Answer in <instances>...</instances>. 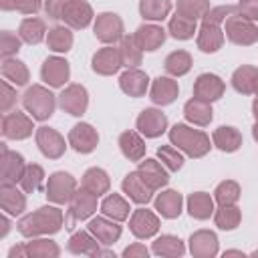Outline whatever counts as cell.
<instances>
[{"instance_id": "obj_1", "label": "cell", "mask_w": 258, "mask_h": 258, "mask_svg": "<svg viewBox=\"0 0 258 258\" xmlns=\"http://www.w3.org/2000/svg\"><path fill=\"white\" fill-rule=\"evenodd\" d=\"M60 224V212L54 208H40V212L26 216L18 228L22 234L30 236V234H38V232H54L58 230Z\"/></svg>"}, {"instance_id": "obj_2", "label": "cell", "mask_w": 258, "mask_h": 258, "mask_svg": "<svg viewBox=\"0 0 258 258\" xmlns=\"http://www.w3.org/2000/svg\"><path fill=\"white\" fill-rule=\"evenodd\" d=\"M171 141L183 147L189 155H202L208 149V139L200 131H191L185 125H175L171 131Z\"/></svg>"}, {"instance_id": "obj_3", "label": "cell", "mask_w": 258, "mask_h": 258, "mask_svg": "<svg viewBox=\"0 0 258 258\" xmlns=\"http://www.w3.org/2000/svg\"><path fill=\"white\" fill-rule=\"evenodd\" d=\"M24 105L28 111H32V117L36 119H46L50 117L52 109H54V101H52V95L46 93L44 89L40 87H32L26 91L24 95Z\"/></svg>"}, {"instance_id": "obj_4", "label": "cell", "mask_w": 258, "mask_h": 258, "mask_svg": "<svg viewBox=\"0 0 258 258\" xmlns=\"http://www.w3.org/2000/svg\"><path fill=\"white\" fill-rule=\"evenodd\" d=\"M30 131H32L30 121L22 113L14 111L12 115H6L4 117V135L6 137H18L20 139V137L30 135Z\"/></svg>"}, {"instance_id": "obj_5", "label": "cell", "mask_w": 258, "mask_h": 258, "mask_svg": "<svg viewBox=\"0 0 258 258\" xmlns=\"http://www.w3.org/2000/svg\"><path fill=\"white\" fill-rule=\"evenodd\" d=\"M137 125H139V129H141L147 137H155V135H159V133L165 129V117H163L161 113L153 111V109H147V111L141 113Z\"/></svg>"}, {"instance_id": "obj_6", "label": "cell", "mask_w": 258, "mask_h": 258, "mask_svg": "<svg viewBox=\"0 0 258 258\" xmlns=\"http://www.w3.org/2000/svg\"><path fill=\"white\" fill-rule=\"evenodd\" d=\"M42 77H44L46 83L58 87V85H62V83L67 81V77H69V67H67V62L60 60V58H48V60L44 62V67H42Z\"/></svg>"}, {"instance_id": "obj_7", "label": "cell", "mask_w": 258, "mask_h": 258, "mask_svg": "<svg viewBox=\"0 0 258 258\" xmlns=\"http://www.w3.org/2000/svg\"><path fill=\"white\" fill-rule=\"evenodd\" d=\"M60 105L62 109H67L71 115H81L87 107V97H85V89L81 87H71L67 93L60 95Z\"/></svg>"}, {"instance_id": "obj_8", "label": "cell", "mask_w": 258, "mask_h": 258, "mask_svg": "<svg viewBox=\"0 0 258 258\" xmlns=\"http://www.w3.org/2000/svg\"><path fill=\"white\" fill-rule=\"evenodd\" d=\"M71 143L77 151H91L97 143V133L91 125H77L71 131Z\"/></svg>"}, {"instance_id": "obj_9", "label": "cell", "mask_w": 258, "mask_h": 258, "mask_svg": "<svg viewBox=\"0 0 258 258\" xmlns=\"http://www.w3.org/2000/svg\"><path fill=\"white\" fill-rule=\"evenodd\" d=\"M36 139H38V145H40L42 153H44V155H50V157L60 155V151H62V147H64L62 139H60L52 129H48V127H40Z\"/></svg>"}, {"instance_id": "obj_10", "label": "cell", "mask_w": 258, "mask_h": 258, "mask_svg": "<svg viewBox=\"0 0 258 258\" xmlns=\"http://www.w3.org/2000/svg\"><path fill=\"white\" fill-rule=\"evenodd\" d=\"M73 185L75 183L69 173H54L48 181V198H52L54 202H64V200H69Z\"/></svg>"}, {"instance_id": "obj_11", "label": "cell", "mask_w": 258, "mask_h": 258, "mask_svg": "<svg viewBox=\"0 0 258 258\" xmlns=\"http://www.w3.org/2000/svg\"><path fill=\"white\" fill-rule=\"evenodd\" d=\"M226 32L238 44H248L258 36L256 28L252 24H248V22H242V20H230L228 26H226Z\"/></svg>"}, {"instance_id": "obj_12", "label": "cell", "mask_w": 258, "mask_h": 258, "mask_svg": "<svg viewBox=\"0 0 258 258\" xmlns=\"http://www.w3.org/2000/svg\"><path fill=\"white\" fill-rule=\"evenodd\" d=\"M62 18L73 26H85L89 22V18H91V10L81 0H69L64 12H62Z\"/></svg>"}, {"instance_id": "obj_13", "label": "cell", "mask_w": 258, "mask_h": 258, "mask_svg": "<svg viewBox=\"0 0 258 258\" xmlns=\"http://www.w3.org/2000/svg\"><path fill=\"white\" fill-rule=\"evenodd\" d=\"M95 32L101 40H115L121 32V22L115 14H101L97 20Z\"/></svg>"}, {"instance_id": "obj_14", "label": "cell", "mask_w": 258, "mask_h": 258, "mask_svg": "<svg viewBox=\"0 0 258 258\" xmlns=\"http://www.w3.org/2000/svg\"><path fill=\"white\" fill-rule=\"evenodd\" d=\"M123 187H125V191H127L135 202H139V204H143V202H147V200L151 198V194H149L151 187H149V185L145 183V179L139 177L137 173L127 175L125 181H123Z\"/></svg>"}, {"instance_id": "obj_15", "label": "cell", "mask_w": 258, "mask_h": 258, "mask_svg": "<svg viewBox=\"0 0 258 258\" xmlns=\"http://www.w3.org/2000/svg\"><path fill=\"white\" fill-rule=\"evenodd\" d=\"M222 93V83L218 77L214 75H202L198 79V85H196V95L198 99H218Z\"/></svg>"}, {"instance_id": "obj_16", "label": "cell", "mask_w": 258, "mask_h": 258, "mask_svg": "<svg viewBox=\"0 0 258 258\" xmlns=\"http://www.w3.org/2000/svg\"><path fill=\"white\" fill-rule=\"evenodd\" d=\"M131 230L139 238H147L157 230V220L153 218V214H149L145 210H139L131 220Z\"/></svg>"}, {"instance_id": "obj_17", "label": "cell", "mask_w": 258, "mask_h": 258, "mask_svg": "<svg viewBox=\"0 0 258 258\" xmlns=\"http://www.w3.org/2000/svg\"><path fill=\"white\" fill-rule=\"evenodd\" d=\"M135 42H137V46H141L145 50H155V46H159L163 42V30L155 28V26H141L137 30Z\"/></svg>"}, {"instance_id": "obj_18", "label": "cell", "mask_w": 258, "mask_h": 258, "mask_svg": "<svg viewBox=\"0 0 258 258\" xmlns=\"http://www.w3.org/2000/svg\"><path fill=\"white\" fill-rule=\"evenodd\" d=\"M121 87H123L125 93L133 95V97H139L147 89V77L139 71H129L121 77Z\"/></svg>"}, {"instance_id": "obj_19", "label": "cell", "mask_w": 258, "mask_h": 258, "mask_svg": "<svg viewBox=\"0 0 258 258\" xmlns=\"http://www.w3.org/2000/svg\"><path fill=\"white\" fill-rule=\"evenodd\" d=\"M22 157L16 153H8L4 149V161H2V175H4V183H12L18 177H22Z\"/></svg>"}, {"instance_id": "obj_20", "label": "cell", "mask_w": 258, "mask_h": 258, "mask_svg": "<svg viewBox=\"0 0 258 258\" xmlns=\"http://www.w3.org/2000/svg\"><path fill=\"white\" fill-rule=\"evenodd\" d=\"M175 95H177V87L173 81H169V79H157L155 81L153 91H151V99L155 103H161V105L171 103L175 99Z\"/></svg>"}, {"instance_id": "obj_21", "label": "cell", "mask_w": 258, "mask_h": 258, "mask_svg": "<svg viewBox=\"0 0 258 258\" xmlns=\"http://www.w3.org/2000/svg\"><path fill=\"white\" fill-rule=\"evenodd\" d=\"M93 67H95V71L105 73V75H107V73H115L117 67H119V56H117V52H115L113 48H105V50H101L99 54H95Z\"/></svg>"}, {"instance_id": "obj_22", "label": "cell", "mask_w": 258, "mask_h": 258, "mask_svg": "<svg viewBox=\"0 0 258 258\" xmlns=\"http://www.w3.org/2000/svg\"><path fill=\"white\" fill-rule=\"evenodd\" d=\"M121 149H123V153L129 157V159H139L141 155H143V151H145V145H143V141L133 133V131H127V133H123L121 135Z\"/></svg>"}, {"instance_id": "obj_23", "label": "cell", "mask_w": 258, "mask_h": 258, "mask_svg": "<svg viewBox=\"0 0 258 258\" xmlns=\"http://www.w3.org/2000/svg\"><path fill=\"white\" fill-rule=\"evenodd\" d=\"M139 171L143 173V179H145V183H147L149 187H157V185H163V183L167 181L165 171H163L155 161H151V159H147V161L141 165Z\"/></svg>"}, {"instance_id": "obj_24", "label": "cell", "mask_w": 258, "mask_h": 258, "mask_svg": "<svg viewBox=\"0 0 258 258\" xmlns=\"http://www.w3.org/2000/svg\"><path fill=\"white\" fill-rule=\"evenodd\" d=\"M256 81H258V73L252 67H242L234 75V87L242 93H250L256 87Z\"/></svg>"}, {"instance_id": "obj_25", "label": "cell", "mask_w": 258, "mask_h": 258, "mask_svg": "<svg viewBox=\"0 0 258 258\" xmlns=\"http://www.w3.org/2000/svg\"><path fill=\"white\" fill-rule=\"evenodd\" d=\"M185 115L189 121H196V123H208L212 119V109L202 101V99H194L185 105Z\"/></svg>"}, {"instance_id": "obj_26", "label": "cell", "mask_w": 258, "mask_h": 258, "mask_svg": "<svg viewBox=\"0 0 258 258\" xmlns=\"http://www.w3.org/2000/svg\"><path fill=\"white\" fill-rule=\"evenodd\" d=\"M179 206H181V198L175 191H165V194H161L157 198V210L167 218L177 216L179 214Z\"/></svg>"}, {"instance_id": "obj_27", "label": "cell", "mask_w": 258, "mask_h": 258, "mask_svg": "<svg viewBox=\"0 0 258 258\" xmlns=\"http://www.w3.org/2000/svg\"><path fill=\"white\" fill-rule=\"evenodd\" d=\"M214 141L220 149H226V151H234L238 145H240V135L238 131H234L232 127H220L216 133H214Z\"/></svg>"}, {"instance_id": "obj_28", "label": "cell", "mask_w": 258, "mask_h": 258, "mask_svg": "<svg viewBox=\"0 0 258 258\" xmlns=\"http://www.w3.org/2000/svg\"><path fill=\"white\" fill-rule=\"evenodd\" d=\"M220 42H222V36H220V32L216 30V26H214L212 22H206L204 28H202V36H200V46H202V50L214 52V50H218Z\"/></svg>"}, {"instance_id": "obj_29", "label": "cell", "mask_w": 258, "mask_h": 258, "mask_svg": "<svg viewBox=\"0 0 258 258\" xmlns=\"http://www.w3.org/2000/svg\"><path fill=\"white\" fill-rule=\"evenodd\" d=\"M91 232H95L97 234V238L99 240H103L105 244H109V242H113L117 236H119V226H113V224H107L105 220H101V218H97V220H93L91 222Z\"/></svg>"}, {"instance_id": "obj_30", "label": "cell", "mask_w": 258, "mask_h": 258, "mask_svg": "<svg viewBox=\"0 0 258 258\" xmlns=\"http://www.w3.org/2000/svg\"><path fill=\"white\" fill-rule=\"evenodd\" d=\"M189 212L196 218H208L212 214V200L206 194H194L189 198Z\"/></svg>"}, {"instance_id": "obj_31", "label": "cell", "mask_w": 258, "mask_h": 258, "mask_svg": "<svg viewBox=\"0 0 258 258\" xmlns=\"http://www.w3.org/2000/svg\"><path fill=\"white\" fill-rule=\"evenodd\" d=\"M169 10V2L167 0H143L141 2V12L145 18H163Z\"/></svg>"}, {"instance_id": "obj_32", "label": "cell", "mask_w": 258, "mask_h": 258, "mask_svg": "<svg viewBox=\"0 0 258 258\" xmlns=\"http://www.w3.org/2000/svg\"><path fill=\"white\" fill-rule=\"evenodd\" d=\"M42 32H44V24L36 18H28L20 26V34L26 42H38L42 38Z\"/></svg>"}, {"instance_id": "obj_33", "label": "cell", "mask_w": 258, "mask_h": 258, "mask_svg": "<svg viewBox=\"0 0 258 258\" xmlns=\"http://www.w3.org/2000/svg\"><path fill=\"white\" fill-rule=\"evenodd\" d=\"M2 208L8 210L10 214H18L24 208V198L18 196V191H12L8 187V183H4V187H2Z\"/></svg>"}, {"instance_id": "obj_34", "label": "cell", "mask_w": 258, "mask_h": 258, "mask_svg": "<svg viewBox=\"0 0 258 258\" xmlns=\"http://www.w3.org/2000/svg\"><path fill=\"white\" fill-rule=\"evenodd\" d=\"M103 212H105L107 216H113L115 220H123V218H127L129 208H127V204H125L119 196H109V198L103 202Z\"/></svg>"}, {"instance_id": "obj_35", "label": "cell", "mask_w": 258, "mask_h": 258, "mask_svg": "<svg viewBox=\"0 0 258 258\" xmlns=\"http://www.w3.org/2000/svg\"><path fill=\"white\" fill-rule=\"evenodd\" d=\"M83 183H85V187L91 194H101L103 189H107V183L109 181H107V175L101 169H91V171H87Z\"/></svg>"}, {"instance_id": "obj_36", "label": "cell", "mask_w": 258, "mask_h": 258, "mask_svg": "<svg viewBox=\"0 0 258 258\" xmlns=\"http://www.w3.org/2000/svg\"><path fill=\"white\" fill-rule=\"evenodd\" d=\"M169 28H171V34H173L175 38H189V36L194 34L196 24H194V20H191V18H185V16H181V14H179L177 18H173V20H171Z\"/></svg>"}, {"instance_id": "obj_37", "label": "cell", "mask_w": 258, "mask_h": 258, "mask_svg": "<svg viewBox=\"0 0 258 258\" xmlns=\"http://www.w3.org/2000/svg\"><path fill=\"white\" fill-rule=\"evenodd\" d=\"M165 69L173 75H183L189 69V56L185 52H173L165 60Z\"/></svg>"}, {"instance_id": "obj_38", "label": "cell", "mask_w": 258, "mask_h": 258, "mask_svg": "<svg viewBox=\"0 0 258 258\" xmlns=\"http://www.w3.org/2000/svg\"><path fill=\"white\" fill-rule=\"evenodd\" d=\"M93 206H95L93 198L87 196V194H81V196H77V200H75V204H73L71 216L77 218V220H83V218H87V216L93 212Z\"/></svg>"}, {"instance_id": "obj_39", "label": "cell", "mask_w": 258, "mask_h": 258, "mask_svg": "<svg viewBox=\"0 0 258 258\" xmlns=\"http://www.w3.org/2000/svg\"><path fill=\"white\" fill-rule=\"evenodd\" d=\"M71 40L73 38H71L69 30H64V28H54L48 34V44L52 50H67L71 46Z\"/></svg>"}, {"instance_id": "obj_40", "label": "cell", "mask_w": 258, "mask_h": 258, "mask_svg": "<svg viewBox=\"0 0 258 258\" xmlns=\"http://www.w3.org/2000/svg\"><path fill=\"white\" fill-rule=\"evenodd\" d=\"M4 77L14 81L16 85H22L26 83V69L22 67V62H14V60H6L4 62V69H2Z\"/></svg>"}, {"instance_id": "obj_41", "label": "cell", "mask_w": 258, "mask_h": 258, "mask_svg": "<svg viewBox=\"0 0 258 258\" xmlns=\"http://www.w3.org/2000/svg\"><path fill=\"white\" fill-rule=\"evenodd\" d=\"M153 250H155L157 254H181V252H183L179 240H177V238H171V236L159 238V240L155 242Z\"/></svg>"}, {"instance_id": "obj_42", "label": "cell", "mask_w": 258, "mask_h": 258, "mask_svg": "<svg viewBox=\"0 0 258 258\" xmlns=\"http://www.w3.org/2000/svg\"><path fill=\"white\" fill-rule=\"evenodd\" d=\"M42 181V169L38 165H30L26 167V173L22 175V185L26 191H34Z\"/></svg>"}, {"instance_id": "obj_43", "label": "cell", "mask_w": 258, "mask_h": 258, "mask_svg": "<svg viewBox=\"0 0 258 258\" xmlns=\"http://www.w3.org/2000/svg\"><path fill=\"white\" fill-rule=\"evenodd\" d=\"M216 198H218V202H220L222 206H228L230 202H234V200L238 198V187H236V183H232V181L222 183V185L218 187V191H216Z\"/></svg>"}, {"instance_id": "obj_44", "label": "cell", "mask_w": 258, "mask_h": 258, "mask_svg": "<svg viewBox=\"0 0 258 258\" xmlns=\"http://www.w3.org/2000/svg\"><path fill=\"white\" fill-rule=\"evenodd\" d=\"M206 8V0H179V10H181V16L185 18H196L198 12H202Z\"/></svg>"}, {"instance_id": "obj_45", "label": "cell", "mask_w": 258, "mask_h": 258, "mask_svg": "<svg viewBox=\"0 0 258 258\" xmlns=\"http://www.w3.org/2000/svg\"><path fill=\"white\" fill-rule=\"evenodd\" d=\"M218 224H220V228H234L236 224H238V212H236V208H222L220 210V214H218Z\"/></svg>"}, {"instance_id": "obj_46", "label": "cell", "mask_w": 258, "mask_h": 258, "mask_svg": "<svg viewBox=\"0 0 258 258\" xmlns=\"http://www.w3.org/2000/svg\"><path fill=\"white\" fill-rule=\"evenodd\" d=\"M157 155L171 167V169H179L181 167V163H183V159H181V155L177 153V151H173L171 147H161L159 151H157Z\"/></svg>"}, {"instance_id": "obj_47", "label": "cell", "mask_w": 258, "mask_h": 258, "mask_svg": "<svg viewBox=\"0 0 258 258\" xmlns=\"http://www.w3.org/2000/svg\"><path fill=\"white\" fill-rule=\"evenodd\" d=\"M133 48H135V38H125L123 40V46H121V54H123V60L127 64L139 62V52L133 50Z\"/></svg>"}, {"instance_id": "obj_48", "label": "cell", "mask_w": 258, "mask_h": 258, "mask_svg": "<svg viewBox=\"0 0 258 258\" xmlns=\"http://www.w3.org/2000/svg\"><path fill=\"white\" fill-rule=\"evenodd\" d=\"M67 4H69V0H48L46 2V12L52 18H62V12H64Z\"/></svg>"}, {"instance_id": "obj_49", "label": "cell", "mask_w": 258, "mask_h": 258, "mask_svg": "<svg viewBox=\"0 0 258 258\" xmlns=\"http://www.w3.org/2000/svg\"><path fill=\"white\" fill-rule=\"evenodd\" d=\"M240 10L248 18H258V0H242Z\"/></svg>"}, {"instance_id": "obj_50", "label": "cell", "mask_w": 258, "mask_h": 258, "mask_svg": "<svg viewBox=\"0 0 258 258\" xmlns=\"http://www.w3.org/2000/svg\"><path fill=\"white\" fill-rule=\"evenodd\" d=\"M2 40H4V48H2V54L4 56H8L12 50H18V40L10 32H4L2 34Z\"/></svg>"}, {"instance_id": "obj_51", "label": "cell", "mask_w": 258, "mask_h": 258, "mask_svg": "<svg viewBox=\"0 0 258 258\" xmlns=\"http://www.w3.org/2000/svg\"><path fill=\"white\" fill-rule=\"evenodd\" d=\"M87 240H91L87 234H77V236H73V240H71V250L73 252H87V248H85V242Z\"/></svg>"}, {"instance_id": "obj_52", "label": "cell", "mask_w": 258, "mask_h": 258, "mask_svg": "<svg viewBox=\"0 0 258 258\" xmlns=\"http://www.w3.org/2000/svg\"><path fill=\"white\" fill-rule=\"evenodd\" d=\"M14 8H20L22 12H34L38 10V0H14Z\"/></svg>"}, {"instance_id": "obj_53", "label": "cell", "mask_w": 258, "mask_h": 258, "mask_svg": "<svg viewBox=\"0 0 258 258\" xmlns=\"http://www.w3.org/2000/svg\"><path fill=\"white\" fill-rule=\"evenodd\" d=\"M4 93H6V99H4V103H2V107L4 109H8V105H10V89H8V85L4 83Z\"/></svg>"}, {"instance_id": "obj_54", "label": "cell", "mask_w": 258, "mask_h": 258, "mask_svg": "<svg viewBox=\"0 0 258 258\" xmlns=\"http://www.w3.org/2000/svg\"><path fill=\"white\" fill-rule=\"evenodd\" d=\"M254 111H256V117H258V101L254 103Z\"/></svg>"}, {"instance_id": "obj_55", "label": "cell", "mask_w": 258, "mask_h": 258, "mask_svg": "<svg viewBox=\"0 0 258 258\" xmlns=\"http://www.w3.org/2000/svg\"><path fill=\"white\" fill-rule=\"evenodd\" d=\"M254 137L258 139V125H256V129H254Z\"/></svg>"}, {"instance_id": "obj_56", "label": "cell", "mask_w": 258, "mask_h": 258, "mask_svg": "<svg viewBox=\"0 0 258 258\" xmlns=\"http://www.w3.org/2000/svg\"><path fill=\"white\" fill-rule=\"evenodd\" d=\"M256 93H258V81H256Z\"/></svg>"}]
</instances>
